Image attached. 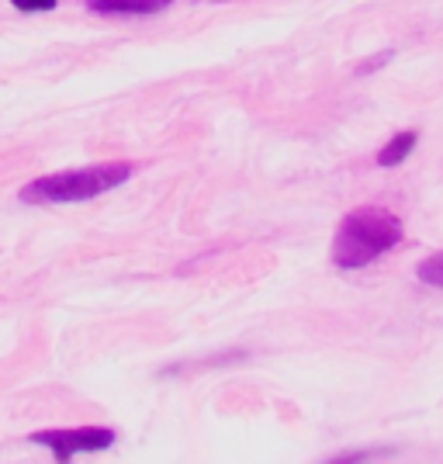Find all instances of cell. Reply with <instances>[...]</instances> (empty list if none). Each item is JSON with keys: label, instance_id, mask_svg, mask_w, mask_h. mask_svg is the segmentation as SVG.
<instances>
[{"label": "cell", "instance_id": "8992f818", "mask_svg": "<svg viewBox=\"0 0 443 464\" xmlns=\"http://www.w3.org/2000/svg\"><path fill=\"white\" fill-rule=\"evenodd\" d=\"M419 281L423 285H433V288H443V253H437V256H429V260H423L419 264Z\"/></svg>", "mask_w": 443, "mask_h": 464}, {"label": "cell", "instance_id": "52a82bcc", "mask_svg": "<svg viewBox=\"0 0 443 464\" xmlns=\"http://www.w3.org/2000/svg\"><path fill=\"white\" fill-rule=\"evenodd\" d=\"M24 14H39V11H56V0H11Z\"/></svg>", "mask_w": 443, "mask_h": 464}, {"label": "cell", "instance_id": "3957f363", "mask_svg": "<svg viewBox=\"0 0 443 464\" xmlns=\"http://www.w3.org/2000/svg\"><path fill=\"white\" fill-rule=\"evenodd\" d=\"M32 440L49 447L56 454V461H70L80 450H108L115 444V430L108 426H80V430H39L32 433Z\"/></svg>", "mask_w": 443, "mask_h": 464}, {"label": "cell", "instance_id": "ba28073f", "mask_svg": "<svg viewBox=\"0 0 443 464\" xmlns=\"http://www.w3.org/2000/svg\"><path fill=\"white\" fill-rule=\"evenodd\" d=\"M388 59H391V53H381L378 59H367L364 66H357V73H371V70H378V66H385Z\"/></svg>", "mask_w": 443, "mask_h": 464}, {"label": "cell", "instance_id": "277c9868", "mask_svg": "<svg viewBox=\"0 0 443 464\" xmlns=\"http://www.w3.org/2000/svg\"><path fill=\"white\" fill-rule=\"evenodd\" d=\"M174 0H87V7L97 14H132V18H146V14H159L167 11Z\"/></svg>", "mask_w": 443, "mask_h": 464}, {"label": "cell", "instance_id": "5b68a950", "mask_svg": "<svg viewBox=\"0 0 443 464\" xmlns=\"http://www.w3.org/2000/svg\"><path fill=\"white\" fill-rule=\"evenodd\" d=\"M416 139H419L416 132H399V136L391 139L385 150L378 153V163H381V167H399L405 156L416 150Z\"/></svg>", "mask_w": 443, "mask_h": 464}, {"label": "cell", "instance_id": "6da1fadb", "mask_svg": "<svg viewBox=\"0 0 443 464\" xmlns=\"http://www.w3.org/2000/svg\"><path fill=\"white\" fill-rule=\"evenodd\" d=\"M402 218L381 205H364L340 222L332 239V264L340 271H361L402 243Z\"/></svg>", "mask_w": 443, "mask_h": 464}, {"label": "cell", "instance_id": "7a4b0ae2", "mask_svg": "<svg viewBox=\"0 0 443 464\" xmlns=\"http://www.w3.org/2000/svg\"><path fill=\"white\" fill-rule=\"evenodd\" d=\"M129 177H132L129 163H94V167H80V170L39 177L18 198L24 205H77V201H91L97 194L115 191Z\"/></svg>", "mask_w": 443, "mask_h": 464}]
</instances>
